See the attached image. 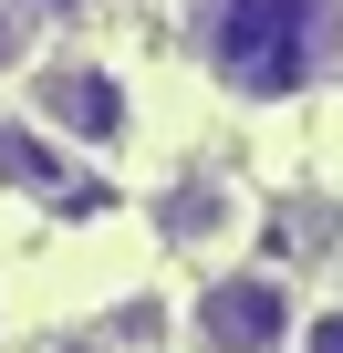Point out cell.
<instances>
[{"mask_svg":"<svg viewBox=\"0 0 343 353\" xmlns=\"http://www.w3.org/2000/svg\"><path fill=\"white\" fill-rule=\"evenodd\" d=\"M198 52L229 94H302L343 52V0H198Z\"/></svg>","mask_w":343,"mask_h":353,"instance_id":"obj_1","label":"cell"},{"mask_svg":"<svg viewBox=\"0 0 343 353\" xmlns=\"http://www.w3.org/2000/svg\"><path fill=\"white\" fill-rule=\"evenodd\" d=\"M291 281L281 270H219L208 291H198V343L208 353H281L291 343Z\"/></svg>","mask_w":343,"mask_h":353,"instance_id":"obj_2","label":"cell"},{"mask_svg":"<svg viewBox=\"0 0 343 353\" xmlns=\"http://www.w3.org/2000/svg\"><path fill=\"white\" fill-rule=\"evenodd\" d=\"M32 114L52 135H73V145H125V125H135V104H125V83L104 63H42L32 73Z\"/></svg>","mask_w":343,"mask_h":353,"instance_id":"obj_3","label":"cell"},{"mask_svg":"<svg viewBox=\"0 0 343 353\" xmlns=\"http://www.w3.org/2000/svg\"><path fill=\"white\" fill-rule=\"evenodd\" d=\"M166 229H177V239H208V229H229V188H188V198H166Z\"/></svg>","mask_w":343,"mask_h":353,"instance_id":"obj_4","label":"cell"},{"mask_svg":"<svg viewBox=\"0 0 343 353\" xmlns=\"http://www.w3.org/2000/svg\"><path fill=\"white\" fill-rule=\"evenodd\" d=\"M291 353H343V301H322L312 322H291Z\"/></svg>","mask_w":343,"mask_h":353,"instance_id":"obj_5","label":"cell"},{"mask_svg":"<svg viewBox=\"0 0 343 353\" xmlns=\"http://www.w3.org/2000/svg\"><path fill=\"white\" fill-rule=\"evenodd\" d=\"M0 63H21V11L0 0Z\"/></svg>","mask_w":343,"mask_h":353,"instance_id":"obj_6","label":"cell"},{"mask_svg":"<svg viewBox=\"0 0 343 353\" xmlns=\"http://www.w3.org/2000/svg\"><path fill=\"white\" fill-rule=\"evenodd\" d=\"M42 11H84V0H42Z\"/></svg>","mask_w":343,"mask_h":353,"instance_id":"obj_7","label":"cell"}]
</instances>
